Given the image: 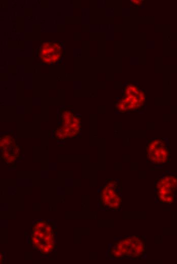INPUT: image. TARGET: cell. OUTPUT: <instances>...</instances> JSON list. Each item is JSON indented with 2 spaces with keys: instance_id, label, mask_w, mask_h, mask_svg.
I'll use <instances>...</instances> for the list:
<instances>
[{
  "instance_id": "obj_1",
  "label": "cell",
  "mask_w": 177,
  "mask_h": 264,
  "mask_svg": "<svg viewBox=\"0 0 177 264\" xmlns=\"http://www.w3.org/2000/svg\"><path fill=\"white\" fill-rule=\"evenodd\" d=\"M125 97L117 104V109L121 112L137 109L145 101L144 93L134 85L127 87L124 92Z\"/></svg>"
},
{
  "instance_id": "obj_2",
  "label": "cell",
  "mask_w": 177,
  "mask_h": 264,
  "mask_svg": "<svg viewBox=\"0 0 177 264\" xmlns=\"http://www.w3.org/2000/svg\"><path fill=\"white\" fill-rule=\"evenodd\" d=\"M64 50L60 42H45L38 50V55L43 62L48 64H55L64 55Z\"/></svg>"
},
{
  "instance_id": "obj_3",
  "label": "cell",
  "mask_w": 177,
  "mask_h": 264,
  "mask_svg": "<svg viewBox=\"0 0 177 264\" xmlns=\"http://www.w3.org/2000/svg\"><path fill=\"white\" fill-rule=\"evenodd\" d=\"M147 153L151 161L156 164L167 163L170 155V151L162 140H156L149 143Z\"/></svg>"
},
{
  "instance_id": "obj_4",
  "label": "cell",
  "mask_w": 177,
  "mask_h": 264,
  "mask_svg": "<svg viewBox=\"0 0 177 264\" xmlns=\"http://www.w3.org/2000/svg\"><path fill=\"white\" fill-rule=\"evenodd\" d=\"M109 256L111 258L120 259L124 258L123 252L114 245L109 252Z\"/></svg>"
},
{
  "instance_id": "obj_5",
  "label": "cell",
  "mask_w": 177,
  "mask_h": 264,
  "mask_svg": "<svg viewBox=\"0 0 177 264\" xmlns=\"http://www.w3.org/2000/svg\"><path fill=\"white\" fill-rule=\"evenodd\" d=\"M48 223L47 220H38L34 225L33 230L44 231L43 230H45V229L48 226Z\"/></svg>"
},
{
  "instance_id": "obj_6",
  "label": "cell",
  "mask_w": 177,
  "mask_h": 264,
  "mask_svg": "<svg viewBox=\"0 0 177 264\" xmlns=\"http://www.w3.org/2000/svg\"><path fill=\"white\" fill-rule=\"evenodd\" d=\"M55 225L53 222H49L48 223V226L44 230V232L46 234H49L53 233V229L54 228Z\"/></svg>"
},
{
  "instance_id": "obj_7",
  "label": "cell",
  "mask_w": 177,
  "mask_h": 264,
  "mask_svg": "<svg viewBox=\"0 0 177 264\" xmlns=\"http://www.w3.org/2000/svg\"><path fill=\"white\" fill-rule=\"evenodd\" d=\"M132 3L134 6H139L142 3V1H139V0H134Z\"/></svg>"
}]
</instances>
